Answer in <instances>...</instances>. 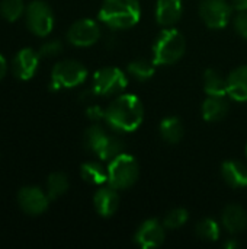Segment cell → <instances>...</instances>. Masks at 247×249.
I'll return each instance as SVG.
<instances>
[{"label": "cell", "instance_id": "6da1fadb", "mask_svg": "<svg viewBox=\"0 0 247 249\" xmlns=\"http://www.w3.org/2000/svg\"><path fill=\"white\" fill-rule=\"evenodd\" d=\"M144 118V108L135 95H118L106 108L105 121L119 133L135 131Z\"/></svg>", "mask_w": 247, "mask_h": 249}, {"label": "cell", "instance_id": "7a4b0ae2", "mask_svg": "<svg viewBox=\"0 0 247 249\" xmlns=\"http://www.w3.org/2000/svg\"><path fill=\"white\" fill-rule=\"evenodd\" d=\"M140 15L138 0H105L99 19L112 29H127L138 23Z\"/></svg>", "mask_w": 247, "mask_h": 249}, {"label": "cell", "instance_id": "3957f363", "mask_svg": "<svg viewBox=\"0 0 247 249\" xmlns=\"http://www.w3.org/2000/svg\"><path fill=\"white\" fill-rule=\"evenodd\" d=\"M186 50L183 35L175 28L163 29L153 45V63L156 66H169L179 61Z\"/></svg>", "mask_w": 247, "mask_h": 249}, {"label": "cell", "instance_id": "277c9868", "mask_svg": "<svg viewBox=\"0 0 247 249\" xmlns=\"http://www.w3.org/2000/svg\"><path fill=\"white\" fill-rule=\"evenodd\" d=\"M140 175L138 162L127 153H121L109 162L108 166V184L115 190L131 188Z\"/></svg>", "mask_w": 247, "mask_h": 249}, {"label": "cell", "instance_id": "5b68a950", "mask_svg": "<svg viewBox=\"0 0 247 249\" xmlns=\"http://www.w3.org/2000/svg\"><path fill=\"white\" fill-rule=\"evenodd\" d=\"M87 77V69L76 60H64L54 66L49 88L52 90L70 89L82 85Z\"/></svg>", "mask_w": 247, "mask_h": 249}, {"label": "cell", "instance_id": "8992f818", "mask_svg": "<svg viewBox=\"0 0 247 249\" xmlns=\"http://www.w3.org/2000/svg\"><path fill=\"white\" fill-rule=\"evenodd\" d=\"M127 88V76L116 67H103L93 76V92L96 96H115Z\"/></svg>", "mask_w": 247, "mask_h": 249}, {"label": "cell", "instance_id": "52a82bcc", "mask_svg": "<svg viewBox=\"0 0 247 249\" xmlns=\"http://www.w3.org/2000/svg\"><path fill=\"white\" fill-rule=\"evenodd\" d=\"M26 25L36 36H47L54 28V15L51 7L42 0H33L25 10Z\"/></svg>", "mask_w": 247, "mask_h": 249}, {"label": "cell", "instance_id": "ba28073f", "mask_svg": "<svg viewBox=\"0 0 247 249\" xmlns=\"http://www.w3.org/2000/svg\"><path fill=\"white\" fill-rule=\"evenodd\" d=\"M231 4L227 0H202L199 4V15L205 25L213 29L227 26L231 18Z\"/></svg>", "mask_w": 247, "mask_h": 249}, {"label": "cell", "instance_id": "9c48e42d", "mask_svg": "<svg viewBox=\"0 0 247 249\" xmlns=\"http://www.w3.org/2000/svg\"><path fill=\"white\" fill-rule=\"evenodd\" d=\"M100 38V28L92 19H80L74 22L68 32L67 39L76 47H90Z\"/></svg>", "mask_w": 247, "mask_h": 249}, {"label": "cell", "instance_id": "30bf717a", "mask_svg": "<svg viewBox=\"0 0 247 249\" xmlns=\"http://www.w3.org/2000/svg\"><path fill=\"white\" fill-rule=\"evenodd\" d=\"M20 209L29 216L42 214L49 204V197L38 187H23L17 194Z\"/></svg>", "mask_w": 247, "mask_h": 249}, {"label": "cell", "instance_id": "8fae6325", "mask_svg": "<svg viewBox=\"0 0 247 249\" xmlns=\"http://www.w3.org/2000/svg\"><path fill=\"white\" fill-rule=\"evenodd\" d=\"M165 225L156 219L146 220L137 231L134 239L138 247L144 249L159 248L165 242Z\"/></svg>", "mask_w": 247, "mask_h": 249}, {"label": "cell", "instance_id": "7c38bea8", "mask_svg": "<svg viewBox=\"0 0 247 249\" xmlns=\"http://www.w3.org/2000/svg\"><path fill=\"white\" fill-rule=\"evenodd\" d=\"M39 66V53L32 48H22L13 58V73L20 80H29L35 76Z\"/></svg>", "mask_w": 247, "mask_h": 249}, {"label": "cell", "instance_id": "4fadbf2b", "mask_svg": "<svg viewBox=\"0 0 247 249\" xmlns=\"http://www.w3.org/2000/svg\"><path fill=\"white\" fill-rule=\"evenodd\" d=\"M118 190L109 187L100 188L93 198L95 203V209L96 212L102 216V217H111L112 214H115V212L119 207V196L116 193Z\"/></svg>", "mask_w": 247, "mask_h": 249}, {"label": "cell", "instance_id": "5bb4252c", "mask_svg": "<svg viewBox=\"0 0 247 249\" xmlns=\"http://www.w3.org/2000/svg\"><path fill=\"white\" fill-rule=\"evenodd\" d=\"M182 0H159L156 7V19L165 28L173 26L182 16Z\"/></svg>", "mask_w": 247, "mask_h": 249}, {"label": "cell", "instance_id": "9a60e30c", "mask_svg": "<svg viewBox=\"0 0 247 249\" xmlns=\"http://www.w3.org/2000/svg\"><path fill=\"white\" fill-rule=\"evenodd\" d=\"M223 226L231 235L240 233L247 228V213L246 210L237 204H230L224 209L221 216Z\"/></svg>", "mask_w": 247, "mask_h": 249}, {"label": "cell", "instance_id": "2e32d148", "mask_svg": "<svg viewBox=\"0 0 247 249\" xmlns=\"http://www.w3.org/2000/svg\"><path fill=\"white\" fill-rule=\"evenodd\" d=\"M227 93L239 102L247 101V66L237 67L227 77Z\"/></svg>", "mask_w": 247, "mask_h": 249}, {"label": "cell", "instance_id": "e0dca14e", "mask_svg": "<svg viewBox=\"0 0 247 249\" xmlns=\"http://www.w3.org/2000/svg\"><path fill=\"white\" fill-rule=\"evenodd\" d=\"M221 174L227 185L231 188H246L247 168L239 160H227L221 166Z\"/></svg>", "mask_w": 247, "mask_h": 249}, {"label": "cell", "instance_id": "ac0fdd59", "mask_svg": "<svg viewBox=\"0 0 247 249\" xmlns=\"http://www.w3.org/2000/svg\"><path fill=\"white\" fill-rule=\"evenodd\" d=\"M229 108L226 96H208L202 104V115L207 121L215 123L227 115Z\"/></svg>", "mask_w": 247, "mask_h": 249}, {"label": "cell", "instance_id": "d6986e66", "mask_svg": "<svg viewBox=\"0 0 247 249\" xmlns=\"http://www.w3.org/2000/svg\"><path fill=\"white\" fill-rule=\"evenodd\" d=\"M204 89L208 96H226L227 93V77L218 70L208 69L204 76Z\"/></svg>", "mask_w": 247, "mask_h": 249}, {"label": "cell", "instance_id": "ffe728a7", "mask_svg": "<svg viewBox=\"0 0 247 249\" xmlns=\"http://www.w3.org/2000/svg\"><path fill=\"white\" fill-rule=\"evenodd\" d=\"M162 139L169 144H178L183 137V125L178 117H166L159 127Z\"/></svg>", "mask_w": 247, "mask_h": 249}, {"label": "cell", "instance_id": "44dd1931", "mask_svg": "<svg viewBox=\"0 0 247 249\" xmlns=\"http://www.w3.org/2000/svg\"><path fill=\"white\" fill-rule=\"evenodd\" d=\"M82 178L92 185H102L108 182V168L99 162H86L80 168Z\"/></svg>", "mask_w": 247, "mask_h": 249}, {"label": "cell", "instance_id": "7402d4cb", "mask_svg": "<svg viewBox=\"0 0 247 249\" xmlns=\"http://www.w3.org/2000/svg\"><path fill=\"white\" fill-rule=\"evenodd\" d=\"M106 137H108V133L103 130V127H100L99 124H93L92 127L86 130L84 137H83V144L89 152L96 155L99 149L102 147L103 142L106 140Z\"/></svg>", "mask_w": 247, "mask_h": 249}, {"label": "cell", "instance_id": "603a6c76", "mask_svg": "<svg viewBox=\"0 0 247 249\" xmlns=\"http://www.w3.org/2000/svg\"><path fill=\"white\" fill-rule=\"evenodd\" d=\"M121 153H124V142L121 139H118L116 136H111L108 134L106 140L103 142L102 147L99 149V152L96 153V156L100 160H108L111 162L112 159H115L116 156H119Z\"/></svg>", "mask_w": 247, "mask_h": 249}, {"label": "cell", "instance_id": "cb8c5ba5", "mask_svg": "<svg viewBox=\"0 0 247 249\" xmlns=\"http://www.w3.org/2000/svg\"><path fill=\"white\" fill-rule=\"evenodd\" d=\"M68 190V178L63 172H54L47 179V194L49 200H57Z\"/></svg>", "mask_w": 247, "mask_h": 249}, {"label": "cell", "instance_id": "d4e9b609", "mask_svg": "<svg viewBox=\"0 0 247 249\" xmlns=\"http://www.w3.org/2000/svg\"><path fill=\"white\" fill-rule=\"evenodd\" d=\"M154 63L153 61H147V60H134L128 64V73L131 77L144 82L153 77L154 74Z\"/></svg>", "mask_w": 247, "mask_h": 249}, {"label": "cell", "instance_id": "484cf974", "mask_svg": "<svg viewBox=\"0 0 247 249\" xmlns=\"http://www.w3.org/2000/svg\"><path fill=\"white\" fill-rule=\"evenodd\" d=\"M23 0H1L0 1V15L7 22L17 20L25 13Z\"/></svg>", "mask_w": 247, "mask_h": 249}, {"label": "cell", "instance_id": "4316f807", "mask_svg": "<svg viewBox=\"0 0 247 249\" xmlns=\"http://www.w3.org/2000/svg\"><path fill=\"white\" fill-rule=\"evenodd\" d=\"M197 235L204 241H217L220 238V226L213 219L201 220L195 228Z\"/></svg>", "mask_w": 247, "mask_h": 249}, {"label": "cell", "instance_id": "83f0119b", "mask_svg": "<svg viewBox=\"0 0 247 249\" xmlns=\"http://www.w3.org/2000/svg\"><path fill=\"white\" fill-rule=\"evenodd\" d=\"M188 217H189V213L188 210L185 209H173L170 210L165 219H163V225L166 229H178V228H182L186 222H188Z\"/></svg>", "mask_w": 247, "mask_h": 249}, {"label": "cell", "instance_id": "f1b7e54d", "mask_svg": "<svg viewBox=\"0 0 247 249\" xmlns=\"http://www.w3.org/2000/svg\"><path fill=\"white\" fill-rule=\"evenodd\" d=\"M63 51V44L58 39L47 41L39 48V55L42 57H55Z\"/></svg>", "mask_w": 247, "mask_h": 249}, {"label": "cell", "instance_id": "f546056e", "mask_svg": "<svg viewBox=\"0 0 247 249\" xmlns=\"http://www.w3.org/2000/svg\"><path fill=\"white\" fill-rule=\"evenodd\" d=\"M234 28L240 36L247 39V10L246 12H239V15L234 19Z\"/></svg>", "mask_w": 247, "mask_h": 249}, {"label": "cell", "instance_id": "4dcf8cb0", "mask_svg": "<svg viewBox=\"0 0 247 249\" xmlns=\"http://www.w3.org/2000/svg\"><path fill=\"white\" fill-rule=\"evenodd\" d=\"M105 114H106V109H102L99 105H90L87 109H86V115L89 120L92 121H100V120H105Z\"/></svg>", "mask_w": 247, "mask_h": 249}, {"label": "cell", "instance_id": "1f68e13d", "mask_svg": "<svg viewBox=\"0 0 247 249\" xmlns=\"http://www.w3.org/2000/svg\"><path fill=\"white\" fill-rule=\"evenodd\" d=\"M231 7L239 10V12H246L247 0H231Z\"/></svg>", "mask_w": 247, "mask_h": 249}, {"label": "cell", "instance_id": "d6a6232c", "mask_svg": "<svg viewBox=\"0 0 247 249\" xmlns=\"http://www.w3.org/2000/svg\"><path fill=\"white\" fill-rule=\"evenodd\" d=\"M6 71H7V63H6V60H4V57L0 54V80L4 77V74H6Z\"/></svg>", "mask_w": 247, "mask_h": 249}, {"label": "cell", "instance_id": "836d02e7", "mask_svg": "<svg viewBox=\"0 0 247 249\" xmlns=\"http://www.w3.org/2000/svg\"><path fill=\"white\" fill-rule=\"evenodd\" d=\"M240 245H239V242L234 239V238H231V239H229V241H226L224 242V248H227V249H236V248H239Z\"/></svg>", "mask_w": 247, "mask_h": 249}, {"label": "cell", "instance_id": "e575fe53", "mask_svg": "<svg viewBox=\"0 0 247 249\" xmlns=\"http://www.w3.org/2000/svg\"><path fill=\"white\" fill-rule=\"evenodd\" d=\"M246 155H247V147H246Z\"/></svg>", "mask_w": 247, "mask_h": 249}]
</instances>
